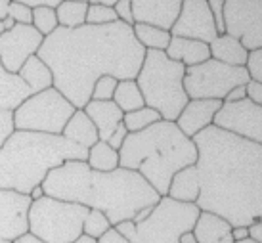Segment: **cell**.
Masks as SVG:
<instances>
[{
  "instance_id": "1",
  "label": "cell",
  "mask_w": 262,
  "mask_h": 243,
  "mask_svg": "<svg viewBox=\"0 0 262 243\" xmlns=\"http://www.w3.org/2000/svg\"><path fill=\"white\" fill-rule=\"evenodd\" d=\"M38 58L52 69L54 89L82 109L92 96L94 82L103 75L117 81L136 79L146 50L130 25H80L77 29L58 27L44 38Z\"/></svg>"
},
{
  "instance_id": "2",
  "label": "cell",
  "mask_w": 262,
  "mask_h": 243,
  "mask_svg": "<svg viewBox=\"0 0 262 243\" xmlns=\"http://www.w3.org/2000/svg\"><path fill=\"white\" fill-rule=\"evenodd\" d=\"M201 192L195 205L232 226L262 220V146L219 126L195 134Z\"/></svg>"
},
{
  "instance_id": "3",
  "label": "cell",
  "mask_w": 262,
  "mask_h": 243,
  "mask_svg": "<svg viewBox=\"0 0 262 243\" xmlns=\"http://www.w3.org/2000/svg\"><path fill=\"white\" fill-rule=\"evenodd\" d=\"M44 195L98 209L113 226L132 220L140 209L157 205L161 195L134 170L119 167L110 172L92 170L86 161H67L48 172Z\"/></svg>"
},
{
  "instance_id": "4",
  "label": "cell",
  "mask_w": 262,
  "mask_h": 243,
  "mask_svg": "<svg viewBox=\"0 0 262 243\" xmlns=\"http://www.w3.org/2000/svg\"><path fill=\"white\" fill-rule=\"evenodd\" d=\"M195 161L197 147L193 140L176 126L174 121L163 119L146 130L130 132L119 149L121 167L142 174L161 197L167 195L176 172L195 165Z\"/></svg>"
},
{
  "instance_id": "5",
  "label": "cell",
  "mask_w": 262,
  "mask_h": 243,
  "mask_svg": "<svg viewBox=\"0 0 262 243\" xmlns=\"http://www.w3.org/2000/svg\"><path fill=\"white\" fill-rule=\"evenodd\" d=\"M88 149L61 134L15 130L0 147V190L29 195L46 180L48 172L67 161H86Z\"/></svg>"
},
{
  "instance_id": "6",
  "label": "cell",
  "mask_w": 262,
  "mask_h": 243,
  "mask_svg": "<svg viewBox=\"0 0 262 243\" xmlns=\"http://www.w3.org/2000/svg\"><path fill=\"white\" fill-rule=\"evenodd\" d=\"M186 67L161 50H146L136 82L147 107L159 111L163 121H176L189 102L184 89Z\"/></svg>"
},
{
  "instance_id": "7",
  "label": "cell",
  "mask_w": 262,
  "mask_h": 243,
  "mask_svg": "<svg viewBox=\"0 0 262 243\" xmlns=\"http://www.w3.org/2000/svg\"><path fill=\"white\" fill-rule=\"evenodd\" d=\"M199 213L201 209L195 203H182L165 195L146 220L138 224L124 220L113 228L130 243H180L184 232L193 230Z\"/></svg>"
},
{
  "instance_id": "8",
  "label": "cell",
  "mask_w": 262,
  "mask_h": 243,
  "mask_svg": "<svg viewBox=\"0 0 262 243\" xmlns=\"http://www.w3.org/2000/svg\"><path fill=\"white\" fill-rule=\"evenodd\" d=\"M88 207L44 195L29 211V232L44 243H71L82 236Z\"/></svg>"
},
{
  "instance_id": "9",
  "label": "cell",
  "mask_w": 262,
  "mask_h": 243,
  "mask_svg": "<svg viewBox=\"0 0 262 243\" xmlns=\"http://www.w3.org/2000/svg\"><path fill=\"white\" fill-rule=\"evenodd\" d=\"M75 109L77 107L73 103L52 86L38 94H31L17 109H14L15 130L59 136L67 121L73 117Z\"/></svg>"
},
{
  "instance_id": "10",
  "label": "cell",
  "mask_w": 262,
  "mask_h": 243,
  "mask_svg": "<svg viewBox=\"0 0 262 243\" xmlns=\"http://www.w3.org/2000/svg\"><path fill=\"white\" fill-rule=\"evenodd\" d=\"M251 81L247 67L226 65L219 59H207L193 67H186L184 89L189 100H220L235 86Z\"/></svg>"
},
{
  "instance_id": "11",
  "label": "cell",
  "mask_w": 262,
  "mask_h": 243,
  "mask_svg": "<svg viewBox=\"0 0 262 243\" xmlns=\"http://www.w3.org/2000/svg\"><path fill=\"white\" fill-rule=\"evenodd\" d=\"M224 29L249 52L262 48V0H226Z\"/></svg>"
},
{
  "instance_id": "12",
  "label": "cell",
  "mask_w": 262,
  "mask_h": 243,
  "mask_svg": "<svg viewBox=\"0 0 262 243\" xmlns=\"http://www.w3.org/2000/svg\"><path fill=\"white\" fill-rule=\"evenodd\" d=\"M212 125L262 146V105L249 98L235 103H222Z\"/></svg>"
},
{
  "instance_id": "13",
  "label": "cell",
  "mask_w": 262,
  "mask_h": 243,
  "mask_svg": "<svg viewBox=\"0 0 262 243\" xmlns=\"http://www.w3.org/2000/svg\"><path fill=\"white\" fill-rule=\"evenodd\" d=\"M42 42L44 37L33 25L15 23L12 29L4 31L0 35V61L4 69L17 75L31 56H37Z\"/></svg>"
},
{
  "instance_id": "14",
  "label": "cell",
  "mask_w": 262,
  "mask_h": 243,
  "mask_svg": "<svg viewBox=\"0 0 262 243\" xmlns=\"http://www.w3.org/2000/svg\"><path fill=\"white\" fill-rule=\"evenodd\" d=\"M170 35L211 45L219 37V31L207 0H184L180 14L170 29Z\"/></svg>"
},
{
  "instance_id": "15",
  "label": "cell",
  "mask_w": 262,
  "mask_h": 243,
  "mask_svg": "<svg viewBox=\"0 0 262 243\" xmlns=\"http://www.w3.org/2000/svg\"><path fill=\"white\" fill-rule=\"evenodd\" d=\"M31 205V195L14 190H0V237L15 241L29 232Z\"/></svg>"
},
{
  "instance_id": "16",
  "label": "cell",
  "mask_w": 262,
  "mask_h": 243,
  "mask_svg": "<svg viewBox=\"0 0 262 243\" xmlns=\"http://www.w3.org/2000/svg\"><path fill=\"white\" fill-rule=\"evenodd\" d=\"M134 23H147L170 31L184 0H130Z\"/></svg>"
},
{
  "instance_id": "17",
  "label": "cell",
  "mask_w": 262,
  "mask_h": 243,
  "mask_svg": "<svg viewBox=\"0 0 262 243\" xmlns=\"http://www.w3.org/2000/svg\"><path fill=\"white\" fill-rule=\"evenodd\" d=\"M220 107V100H189L174 123L188 138H193L195 134L212 125L214 115L219 113Z\"/></svg>"
},
{
  "instance_id": "18",
  "label": "cell",
  "mask_w": 262,
  "mask_h": 243,
  "mask_svg": "<svg viewBox=\"0 0 262 243\" xmlns=\"http://www.w3.org/2000/svg\"><path fill=\"white\" fill-rule=\"evenodd\" d=\"M82 109L94 123V126L98 128V136L103 142L110 140L111 134L123 123L124 117V113L119 109V105L113 100H105V102L103 100H90Z\"/></svg>"
},
{
  "instance_id": "19",
  "label": "cell",
  "mask_w": 262,
  "mask_h": 243,
  "mask_svg": "<svg viewBox=\"0 0 262 243\" xmlns=\"http://www.w3.org/2000/svg\"><path fill=\"white\" fill-rule=\"evenodd\" d=\"M232 224L214 213L201 211L193 226L197 243H233Z\"/></svg>"
},
{
  "instance_id": "20",
  "label": "cell",
  "mask_w": 262,
  "mask_h": 243,
  "mask_svg": "<svg viewBox=\"0 0 262 243\" xmlns=\"http://www.w3.org/2000/svg\"><path fill=\"white\" fill-rule=\"evenodd\" d=\"M165 54L170 59L180 61L184 67L199 65V63H203L207 59H211V48H209L207 42L193 40V38H184V37L170 38Z\"/></svg>"
},
{
  "instance_id": "21",
  "label": "cell",
  "mask_w": 262,
  "mask_h": 243,
  "mask_svg": "<svg viewBox=\"0 0 262 243\" xmlns=\"http://www.w3.org/2000/svg\"><path fill=\"white\" fill-rule=\"evenodd\" d=\"M29 96L31 90L21 77L6 71L0 61V109H17Z\"/></svg>"
},
{
  "instance_id": "22",
  "label": "cell",
  "mask_w": 262,
  "mask_h": 243,
  "mask_svg": "<svg viewBox=\"0 0 262 243\" xmlns=\"http://www.w3.org/2000/svg\"><path fill=\"white\" fill-rule=\"evenodd\" d=\"M201 192V182H199V172H197L195 165L184 167L178 170L168 186V197L182 201V203H195Z\"/></svg>"
},
{
  "instance_id": "23",
  "label": "cell",
  "mask_w": 262,
  "mask_h": 243,
  "mask_svg": "<svg viewBox=\"0 0 262 243\" xmlns=\"http://www.w3.org/2000/svg\"><path fill=\"white\" fill-rule=\"evenodd\" d=\"M211 58L219 59L226 65L233 67H245L249 59V50L241 45L237 38L230 37V35H219V37L212 40L211 45Z\"/></svg>"
},
{
  "instance_id": "24",
  "label": "cell",
  "mask_w": 262,
  "mask_h": 243,
  "mask_svg": "<svg viewBox=\"0 0 262 243\" xmlns=\"http://www.w3.org/2000/svg\"><path fill=\"white\" fill-rule=\"evenodd\" d=\"M61 136L67 138V140L75 142L77 146L86 147V149H90L96 142L100 140L98 128H96L94 123L90 121V117L84 113V109H75L73 117L67 121V125H66V128H63Z\"/></svg>"
},
{
  "instance_id": "25",
  "label": "cell",
  "mask_w": 262,
  "mask_h": 243,
  "mask_svg": "<svg viewBox=\"0 0 262 243\" xmlns=\"http://www.w3.org/2000/svg\"><path fill=\"white\" fill-rule=\"evenodd\" d=\"M17 75L21 77V81L29 86L31 94H38L42 90H48L54 86V75L52 69L38 56H31L23 67L17 71Z\"/></svg>"
},
{
  "instance_id": "26",
  "label": "cell",
  "mask_w": 262,
  "mask_h": 243,
  "mask_svg": "<svg viewBox=\"0 0 262 243\" xmlns=\"http://www.w3.org/2000/svg\"><path fill=\"white\" fill-rule=\"evenodd\" d=\"M113 102L119 105V109L123 111V113H130V111H136L146 105L144 94H142L136 79H126V81L117 82Z\"/></svg>"
},
{
  "instance_id": "27",
  "label": "cell",
  "mask_w": 262,
  "mask_h": 243,
  "mask_svg": "<svg viewBox=\"0 0 262 243\" xmlns=\"http://www.w3.org/2000/svg\"><path fill=\"white\" fill-rule=\"evenodd\" d=\"M134 37L140 45L144 46V50H167L168 42H170V31L155 27V25H147V23H134L132 25Z\"/></svg>"
},
{
  "instance_id": "28",
  "label": "cell",
  "mask_w": 262,
  "mask_h": 243,
  "mask_svg": "<svg viewBox=\"0 0 262 243\" xmlns=\"http://www.w3.org/2000/svg\"><path fill=\"white\" fill-rule=\"evenodd\" d=\"M86 165L92 170H100V172H110L121 167L119 163V151L103 140H98L94 146L88 149Z\"/></svg>"
},
{
  "instance_id": "29",
  "label": "cell",
  "mask_w": 262,
  "mask_h": 243,
  "mask_svg": "<svg viewBox=\"0 0 262 243\" xmlns=\"http://www.w3.org/2000/svg\"><path fill=\"white\" fill-rule=\"evenodd\" d=\"M88 2H75V0H63L56 8L58 15V25L66 29H77L86 23Z\"/></svg>"
},
{
  "instance_id": "30",
  "label": "cell",
  "mask_w": 262,
  "mask_h": 243,
  "mask_svg": "<svg viewBox=\"0 0 262 243\" xmlns=\"http://www.w3.org/2000/svg\"><path fill=\"white\" fill-rule=\"evenodd\" d=\"M157 121H161L159 111H155L153 107H140L136 111H130V113H124L123 123L126 126L128 134L130 132H140V130H146L147 126L155 125Z\"/></svg>"
},
{
  "instance_id": "31",
  "label": "cell",
  "mask_w": 262,
  "mask_h": 243,
  "mask_svg": "<svg viewBox=\"0 0 262 243\" xmlns=\"http://www.w3.org/2000/svg\"><path fill=\"white\" fill-rule=\"evenodd\" d=\"M31 25H33L44 38L50 37L52 33L59 27L56 8H50V6L33 8V23H31Z\"/></svg>"
},
{
  "instance_id": "32",
  "label": "cell",
  "mask_w": 262,
  "mask_h": 243,
  "mask_svg": "<svg viewBox=\"0 0 262 243\" xmlns=\"http://www.w3.org/2000/svg\"><path fill=\"white\" fill-rule=\"evenodd\" d=\"M111 228H113V224L110 222L107 214L98 211V209H88V214L84 218V224H82V234L94 237V239H100Z\"/></svg>"
},
{
  "instance_id": "33",
  "label": "cell",
  "mask_w": 262,
  "mask_h": 243,
  "mask_svg": "<svg viewBox=\"0 0 262 243\" xmlns=\"http://www.w3.org/2000/svg\"><path fill=\"white\" fill-rule=\"evenodd\" d=\"M115 21H119V19H117V14L113 8L103 6V4H94V6L88 4V12H86L88 25H110V23H115Z\"/></svg>"
},
{
  "instance_id": "34",
  "label": "cell",
  "mask_w": 262,
  "mask_h": 243,
  "mask_svg": "<svg viewBox=\"0 0 262 243\" xmlns=\"http://www.w3.org/2000/svg\"><path fill=\"white\" fill-rule=\"evenodd\" d=\"M117 79L113 75H103L98 81L94 82V89H92V96L90 100H113V94H115L117 89Z\"/></svg>"
},
{
  "instance_id": "35",
  "label": "cell",
  "mask_w": 262,
  "mask_h": 243,
  "mask_svg": "<svg viewBox=\"0 0 262 243\" xmlns=\"http://www.w3.org/2000/svg\"><path fill=\"white\" fill-rule=\"evenodd\" d=\"M15 132L14 109H0V147L4 146Z\"/></svg>"
},
{
  "instance_id": "36",
  "label": "cell",
  "mask_w": 262,
  "mask_h": 243,
  "mask_svg": "<svg viewBox=\"0 0 262 243\" xmlns=\"http://www.w3.org/2000/svg\"><path fill=\"white\" fill-rule=\"evenodd\" d=\"M8 17H12L14 23H19V25H31L33 23V8L25 6L21 2H10Z\"/></svg>"
},
{
  "instance_id": "37",
  "label": "cell",
  "mask_w": 262,
  "mask_h": 243,
  "mask_svg": "<svg viewBox=\"0 0 262 243\" xmlns=\"http://www.w3.org/2000/svg\"><path fill=\"white\" fill-rule=\"evenodd\" d=\"M245 67H247L251 81H256L262 84V48L249 52V59Z\"/></svg>"
},
{
  "instance_id": "38",
  "label": "cell",
  "mask_w": 262,
  "mask_h": 243,
  "mask_svg": "<svg viewBox=\"0 0 262 243\" xmlns=\"http://www.w3.org/2000/svg\"><path fill=\"white\" fill-rule=\"evenodd\" d=\"M207 4L211 8V14L214 17V23H216V31L219 35H224V4L226 0H207Z\"/></svg>"
},
{
  "instance_id": "39",
  "label": "cell",
  "mask_w": 262,
  "mask_h": 243,
  "mask_svg": "<svg viewBox=\"0 0 262 243\" xmlns=\"http://www.w3.org/2000/svg\"><path fill=\"white\" fill-rule=\"evenodd\" d=\"M119 21L126 23V25H134V14H132V2L130 0H119L115 6H113Z\"/></svg>"
},
{
  "instance_id": "40",
  "label": "cell",
  "mask_w": 262,
  "mask_h": 243,
  "mask_svg": "<svg viewBox=\"0 0 262 243\" xmlns=\"http://www.w3.org/2000/svg\"><path fill=\"white\" fill-rule=\"evenodd\" d=\"M126 136H128V130H126V126H124V123H121V125L115 128V132L111 134V138L107 140V144H110L113 149H121V146L124 144V140H126Z\"/></svg>"
},
{
  "instance_id": "41",
  "label": "cell",
  "mask_w": 262,
  "mask_h": 243,
  "mask_svg": "<svg viewBox=\"0 0 262 243\" xmlns=\"http://www.w3.org/2000/svg\"><path fill=\"white\" fill-rule=\"evenodd\" d=\"M10 2L12 0H0V35L4 33V31L12 29L15 23L12 17H8V6H10Z\"/></svg>"
},
{
  "instance_id": "42",
  "label": "cell",
  "mask_w": 262,
  "mask_h": 243,
  "mask_svg": "<svg viewBox=\"0 0 262 243\" xmlns=\"http://www.w3.org/2000/svg\"><path fill=\"white\" fill-rule=\"evenodd\" d=\"M245 89H247V98L251 102H255L256 105H262V84L256 81H249L245 84Z\"/></svg>"
},
{
  "instance_id": "43",
  "label": "cell",
  "mask_w": 262,
  "mask_h": 243,
  "mask_svg": "<svg viewBox=\"0 0 262 243\" xmlns=\"http://www.w3.org/2000/svg\"><path fill=\"white\" fill-rule=\"evenodd\" d=\"M245 98H247V89H245V84H243V86H235V89L230 90V92L226 94L222 103H235V102L245 100Z\"/></svg>"
},
{
  "instance_id": "44",
  "label": "cell",
  "mask_w": 262,
  "mask_h": 243,
  "mask_svg": "<svg viewBox=\"0 0 262 243\" xmlns=\"http://www.w3.org/2000/svg\"><path fill=\"white\" fill-rule=\"evenodd\" d=\"M12 2H21L29 8H38V6H50V8H58L63 0H12Z\"/></svg>"
},
{
  "instance_id": "45",
  "label": "cell",
  "mask_w": 262,
  "mask_h": 243,
  "mask_svg": "<svg viewBox=\"0 0 262 243\" xmlns=\"http://www.w3.org/2000/svg\"><path fill=\"white\" fill-rule=\"evenodd\" d=\"M98 243H130V241L124 236H121L115 228H111L107 234H103V236L98 239Z\"/></svg>"
},
{
  "instance_id": "46",
  "label": "cell",
  "mask_w": 262,
  "mask_h": 243,
  "mask_svg": "<svg viewBox=\"0 0 262 243\" xmlns=\"http://www.w3.org/2000/svg\"><path fill=\"white\" fill-rule=\"evenodd\" d=\"M232 237L233 241H243V239H249V226H233L232 228Z\"/></svg>"
},
{
  "instance_id": "47",
  "label": "cell",
  "mask_w": 262,
  "mask_h": 243,
  "mask_svg": "<svg viewBox=\"0 0 262 243\" xmlns=\"http://www.w3.org/2000/svg\"><path fill=\"white\" fill-rule=\"evenodd\" d=\"M249 236H251V239H255L256 243H262V220L249 226Z\"/></svg>"
},
{
  "instance_id": "48",
  "label": "cell",
  "mask_w": 262,
  "mask_h": 243,
  "mask_svg": "<svg viewBox=\"0 0 262 243\" xmlns=\"http://www.w3.org/2000/svg\"><path fill=\"white\" fill-rule=\"evenodd\" d=\"M153 207H155V205H149V207H144V209H140L138 213H136V216H134V218H132V222H134V224H138V222L146 220L147 216H149V214H151Z\"/></svg>"
},
{
  "instance_id": "49",
  "label": "cell",
  "mask_w": 262,
  "mask_h": 243,
  "mask_svg": "<svg viewBox=\"0 0 262 243\" xmlns=\"http://www.w3.org/2000/svg\"><path fill=\"white\" fill-rule=\"evenodd\" d=\"M12 243H44L42 239H38L37 236H33L31 232H27L25 236H21V237H17L15 241H12Z\"/></svg>"
},
{
  "instance_id": "50",
  "label": "cell",
  "mask_w": 262,
  "mask_h": 243,
  "mask_svg": "<svg viewBox=\"0 0 262 243\" xmlns=\"http://www.w3.org/2000/svg\"><path fill=\"white\" fill-rule=\"evenodd\" d=\"M180 243H197L195 236H193V230H189V232H184L182 236H180Z\"/></svg>"
},
{
  "instance_id": "51",
  "label": "cell",
  "mask_w": 262,
  "mask_h": 243,
  "mask_svg": "<svg viewBox=\"0 0 262 243\" xmlns=\"http://www.w3.org/2000/svg\"><path fill=\"white\" fill-rule=\"evenodd\" d=\"M29 195H31V199H33V201H35V199L44 197V188H42V184L37 186V188H33V192H31Z\"/></svg>"
},
{
  "instance_id": "52",
  "label": "cell",
  "mask_w": 262,
  "mask_h": 243,
  "mask_svg": "<svg viewBox=\"0 0 262 243\" xmlns=\"http://www.w3.org/2000/svg\"><path fill=\"white\" fill-rule=\"evenodd\" d=\"M71 243H98V239L86 236V234H82V236H79L77 239H75V241H71Z\"/></svg>"
},
{
  "instance_id": "53",
  "label": "cell",
  "mask_w": 262,
  "mask_h": 243,
  "mask_svg": "<svg viewBox=\"0 0 262 243\" xmlns=\"http://www.w3.org/2000/svg\"><path fill=\"white\" fill-rule=\"evenodd\" d=\"M119 2V0H98V4H103V6H110V8H113Z\"/></svg>"
},
{
  "instance_id": "54",
  "label": "cell",
  "mask_w": 262,
  "mask_h": 243,
  "mask_svg": "<svg viewBox=\"0 0 262 243\" xmlns=\"http://www.w3.org/2000/svg\"><path fill=\"white\" fill-rule=\"evenodd\" d=\"M233 243H256L255 239H251V237H249V239H243V241H233Z\"/></svg>"
},
{
  "instance_id": "55",
  "label": "cell",
  "mask_w": 262,
  "mask_h": 243,
  "mask_svg": "<svg viewBox=\"0 0 262 243\" xmlns=\"http://www.w3.org/2000/svg\"><path fill=\"white\" fill-rule=\"evenodd\" d=\"M0 243H12V241H8V239H4V237H0Z\"/></svg>"
},
{
  "instance_id": "56",
  "label": "cell",
  "mask_w": 262,
  "mask_h": 243,
  "mask_svg": "<svg viewBox=\"0 0 262 243\" xmlns=\"http://www.w3.org/2000/svg\"><path fill=\"white\" fill-rule=\"evenodd\" d=\"M75 2H88V0H75Z\"/></svg>"
}]
</instances>
